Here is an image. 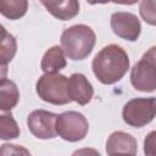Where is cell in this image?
<instances>
[{"label":"cell","mask_w":156,"mask_h":156,"mask_svg":"<svg viewBox=\"0 0 156 156\" xmlns=\"http://www.w3.org/2000/svg\"><path fill=\"white\" fill-rule=\"evenodd\" d=\"M91 68L99 82L106 85L115 84L129 69V57L119 45L110 44L95 55Z\"/></svg>","instance_id":"obj_1"},{"label":"cell","mask_w":156,"mask_h":156,"mask_svg":"<svg viewBox=\"0 0 156 156\" xmlns=\"http://www.w3.org/2000/svg\"><path fill=\"white\" fill-rule=\"evenodd\" d=\"M95 32L87 24H74L61 34V46L66 56L73 61L87 58L95 45Z\"/></svg>","instance_id":"obj_2"},{"label":"cell","mask_w":156,"mask_h":156,"mask_svg":"<svg viewBox=\"0 0 156 156\" xmlns=\"http://www.w3.org/2000/svg\"><path fill=\"white\" fill-rule=\"evenodd\" d=\"M35 90L43 101L52 105H66L72 101L68 94V78L58 72L39 77Z\"/></svg>","instance_id":"obj_3"},{"label":"cell","mask_w":156,"mask_h":156,"mask_svg":"<svg viewBox=\"0 0 156 156\" xmlns=\"http://www.w3.org/2000/svg\"><path fill=\"white\" fill-rule=\"evenodd\" d=\"M130 83L135 90L151 93L156 90V45L151 46L130 71Z\"/></svg>","instance_id":"obj_4"},{"label":"cell","mask_w":156,"mask_h":156,"mask_svg":"<svg viewBox=\"0 0 156 156\" xmlns=\"http://www.w3.org/2000/svg\"><path fill=\"white\" fill-rule=\"evenodd\" d=\"M156 117V98H135L129 100L122 110L123 121L134 128L149 124Z\"/></svg>","instance_id":"obj_5"},{"label":"cell","mask_w":156,"mask_h":156,"mask_svg":"<svg viewBox=\"0 0 156 156\" xmlns=\"http://www.w3.org/2000/svg\"><path fill=\"white\" fill-rule=\"evenodd\" d=\"M89 130V123L85 116L77 111H67L57 115L56 132L66 141L76 143L85 138Z\"/></svg>","instance_id":"obj_6"},{"label":"cell","mask_w":156,"mask_h":156,"mask_svg":"<svg viewBox=\"0 0 156 156\" xmlns=\"http://www.w3.org/2000/svg\"><path fill=\"white\" fill-rule=\"evenodd\" d=\"M57 115L46 110H34L27 117L29 132L38 139H52L57 135L56 132Z\"/></svg>","instance_id":"obj_7"},{"label":"cell","mask_w":156,"mask_h":156,"mask_svg":"<svg viewBox=\"0 0 156 156\" xmlns=\"http://www.w3.org/2000/svg\"><path fill=\"white\" fill-rule=\"evenodd\" d=\"M110 26L112 32L128 41H135L138 40L140 32H141V24L139 18L130 13V12H123L118 11L111 15Z\"/></svg>","instance_id":"obj_8"},{"label":"cell","mask_w":156,"mask_h":156,"mask_svg":"<svg viewBox=\"0 0 156 156\" xmlns=\"http://www.w3.org/2000/svg\"><path fill=\"white\" fill-rule=\"evenodd\" d=\"M68 94L72 101L84 106L90 102L94 95V88L84 74L73 73L68 78Z\"/></svg>","instance_id":"obj_9"},{"label":"cell","mask_w":156,"mask_h":156,"mask_svg":"<svg viewBox=\"0 0 156 156\" xmlns=\"http://www.w3.org/2000/svg\"><path fill=\"white\" fill-rule=\"evenodd\" d=\"M138 151V144L135 138L126 132L117 130L110 134L106 141V152L107 155L127 154L135 155Z\"/></svg>","instance_id":"obj_10"},{"label":"cell","mask_w":156,"mask_h":156,"mask_svg":"<svg viewBox=\"0 0 156 156\" xmlns=\"http://www.w3.org/2000/svg\"><path fill=\"white\" fill-rule=\"evenodd\" d=\"M48 12L55 18L61 21H68L74 18L79 13L78 0H39Z\"/></svg>","instance_id":"obj_11"},{"label":"cell","mask_w":156,"mask_h":156,"mask_svg":"<svg viewBox=\"0 0 156 156\" xmlns=\"http://www.w3.org/2000/svg\"><path fill=\"white\" fill-rule=\"evenodd\" d=\"M67 66L66 54L62 48L55 45L51 46L41 58V71L44 73H57Z\"/></svg>","instance_id":"obj_12"},{"label":"cell","mask_w":156,"mask_h":156,"mask_svg":"<svg viewBox=\"0 0 156 156\" xmlns=\"http://www.w3.org/2000/svg\"><path fill=\"white\" fill-rule=\"evenodd\" d=\"M20 100V91L15 82L1 78L0 82V110L2 112L11 111Z\"/></svg>","instance_id":"obj_13"},{"label":"cell","mask_w":156,"mask_h":156,"mask_svg":"<svg viewBox=\"0 0 156 156\" xmlns=\"http://www.w3.org/2000/svg\"><path fill=\"white\" fill-rule=\"evenodd\" d=\"M17 51V43L15 37L9 33L4 26H1V46H0V62L1 68L5 73L6 66L15 57Z\"/></svg>","instance_id":"obj_14"},{"label":"cell","mask_w":156,"mask_h":156,"mask_svg":"<svg viewBox=\"0 0 156 156\" xmlns=\"http://www.w3.org/2000/svg\"><path fill=\"white\" fill-rule=\"evenodd\" d=\"M27 10L28 0H0V12L9 20H20Z\"/></svg>","instance_id":"obj_15"},{"label":"cell","mask_w":156,"mask_h":156,"mask_svg":"<svg viewBox=\"0 0 156 156\" xmlns=\"http://www.w3.org/2000/svg\"><path fill=\"white\" fill-rule=\"evenodd\" d=\"M20 135V127L12 115L2 113L0 116V138L2 140L16 139Z\"/></svg>","instance_id":"obj_16"},{"label":"cell","mask_w":156,"mask_h":156,"mask_svg":"<svg viewBox=\"0 0 156 156\" xmlns=\"http://www.w3.org/2000/svg\"><path fill=\"white\" fill-rule=\"evenodd\" d=\"M139 13L145 23L156 26V0H141L139 4Z\"/></svg>","instance_id":"obj_17"},{"label":"cell","mask_w":156,"mask_h":156,"mask_svg":"<svg viewBox=\"0 0 156 156\" xmlns=\"http://www.w3.org/2000/svg\"><path fill=\"white\" fill-rule=\"evenodd\" d=\"M144 154L156 156V130L150 132L144 139Z\"/></svg>","instance_id":"obj_18"},{"label":"cell","mask_w":156,"mask_h":156,"mask_svg":"<svg viewBox=\"0 0 156 156\" xmlns=\"http://www.w3.org/2000/svg\"><path fill=\"white\" fill-rule=\"evenodd\" d=\"M20 154L29 155V151L22 146L12 145V144H4L1 147V155H20Z\"/></svg>","instance_id":"obj_19"},{"label":"cell","mask_w":156,"mask_h":156,"mask_svg":"<svg viewBox=\"0 0 156 156\" xmlns=\"http://www.w3.org/2000/svg\"><path fill=\"white\" fill-rule=\"evenodd\" d=\"M89 4L91 5H96V4H107L110 2V0H87Z\"/></svg>","instance_id":"obj_20"}]
</instances>
